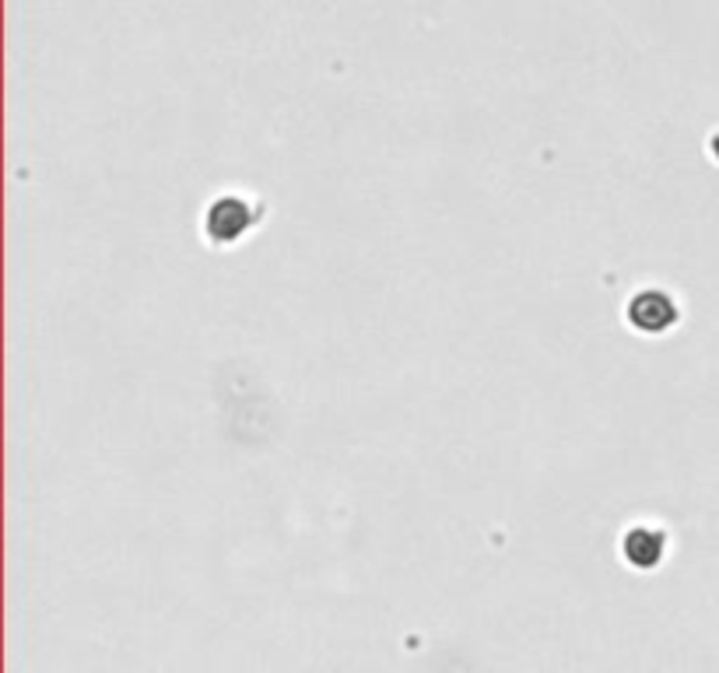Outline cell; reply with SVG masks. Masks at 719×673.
I'll return each mask as SVG.
<instances>
[{
    "instance_id": "7a4b0ae2",
    "label": "cell",
    "mask_w": 719,
    "mask_h": 673,
    "mask_svg": "<svg viewBox=\"0 0 719 673\" xmlns=\"http://www.w3.org/2000/svg\"><path fill=\"white\" fill-rule=\"evenodd\" d=\"M246 229H250V208L242 204L239 197H224L211 208L208 214V232L218 239V242H232L239 239Z\"/></svg>"
},
{
    "instance_id": "6da1fadb",
    "label": "cell",
    "mask_w": 719,
    "mask_h": 673,
    "mask_svg": "<svg viewBox=\"0 0 719 673\" xmlns=\"http://www.w3.org/2000/svg\"><path fill=\"white\" fill-rule=\"evenodd\" d=\"M628 317H632V323L646 333H660L667 330L673 320H678V309H673V302L663 295V291H646V295H639L632 302V309H628Z\"/></svg>"
},
{
    "instance_id": "3957f363",
    "label": "cell",
    "mask_w": 719,
    "mask_h": 673,
    "mask_svg": "<svg viewBox=\"0 0 719 673\" xmlns=\"http://www.w3.org/2000/svg\"><path fill=\"white\" fill-rule=\"evenodd\" d=\"M663 554V533L660 530H632L625 536V558L632 561L636 569H653Z\"/></svg>"
}]
</instances>
